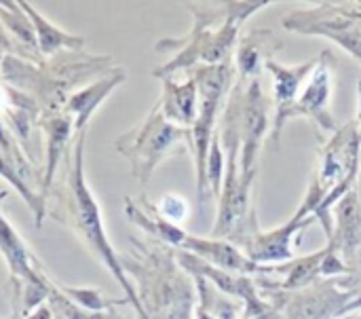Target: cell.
Instances as JSON below:
<instances>
[{
    "mask_svg": "<svg viewBox=\"0 0 361 319\" xmlns=\"http://www.w3.org/2000/svg\"><path fill=\"white\" fill-rule=\"evenodd\" d=\"M271 2H201V4H186L192 11L195 25L188 36L178 40H161L157 42L159 51L165 49H180V53L165 64L163 68L154 70L152 74L159 78H167L184 68H199V66H218L233 59V51L239 38V28L260 8L269 6Z\"/></svg>",
    "mask_w": 361,
    "mask_h": 319,
    "instance_id": "cell-1",
    "label": "cell"
},
{
    "mask_svg": "<svg viewBox=\"0 0 361 319\" xmlns=\"http://www.w3.org/2000/svg\"><path fill=\"white\" fill-rule=\"evenodd\" d=\"M133 243L142 252L140 260L121 263L137 279V299L148 319L195 318V279L178 265L176 250L165 243Z\"/></svg>",
    "mask_w": 361,
    "mask_h": 319,
    "instance_id": "cell-2",
    "label": "cell"
},
{
    "mask_svg": "<svg viewBox=\"0 0 361 319\" xmlns=\"http://www.w3.org/2000/svg\"><path fill=\"white\" fill-rule=\"evenodd\" d=\"M361 169V129L355 121L338 127L319 148V165L300 207L332 235V210L355 186Z\"/></svg>",
    "mask_w": 361,
    "mask_h": 319,
    "instance_id": "cell-3",
    "label": "cell"
},
{
    "mask_svg": "<svg viewBox=\"0 0 361 319\" xmlns=\"http://www.w3.org/2000/svg\"><path fill=\"white\" fill-rule=\"evenodd\" d=\"M82 152H85V131L78 133L76 146H74V159H72V171H70V193H72V220L78 229V233L82 235L85 243L89 246V250L104 263V267L112 273V277L121 284V288L127 294V301L133 305L135 313L140 319H148L140 299H137V290L129 284L123 263L116 256L114 248L108 241L106 229H104V220H102V210L93 197V193L87 186L85 180V169H82Z\"/></svg>",
    "mask_w": 361,
    "mask_h": 319,
    "instance_id": "cell-4",
    "label": "cell"
},
{
    "mask_svg": "<svg viewBox=\"0 0 361 319\" xmlns=\"http://www.w3.org/2000/svg\"><path fill=\"white\" fill-rule=\"evenodd\" d=\"M283 319H345L361 311V271L322 279L296 292H267Z\"/></svg>",
    "mask_w": 361,
    "mask_h": 319,
    "instance_id": "cell-5",
    "label": "cell"
},
{
    "mask_svg": "<svg viewBox=\"0 0 361 319\" xmlns=\"http://www.w3.org/2000/svg\"><path fill=\"white\" fill-rule=\"evenodd\" d=\"M235 64L233 59L226 64L218 66H199L192 68V76L197 78L199 87V110L195 125L190 127L192 136V148L190 152L195 155L197 163V195H199V205L205 203L209 197L207 193V155H209V144L216 133V121L222 108V102L228 97L233 85H235Z\"/></svg>",
    "mask_w": 361,
    "mask_h": 319,
    "instance_id": "cell-6",
    "label": "cell"
},
{
    "mask_svg": "<svg viewBox=\"0 0 361 319\" xmlns=\"http://www.w3.org/2000/svg\"><path fill=\"white\" fill-rule=\"evenodd\" d=\"M182 144H188V148H192L190 129L169 123L159 104L135 129L116 140L118 152L129 159L131 174L140 184H146L150 180L152 171L163 159L180 152L178 148Z\"/></svg>",
    "mask_w": 361,
    "mask_h": 319,
    "instance_id": "cell-7",
    "label": "cell"
},
{
    "mask_svg": "<svg viewBox=\"0 0 361 319\" xmlns=\"http://www.w3.org/2000/svg\"><path fill=\"white\" fill-rule=\"evenodd\" d=\"M224 116H228L241 140V176L256 180L258 174V155L262 140L271 125V100L264 95V89L258 78H239L235 80Z\"/></svg>",
    "mask_w": 361,
    "mask_h": 319,
    "instance_id": "cell-8",
    "label": "cell"
},
{
    "mask_svg": "<svg viewBox=\"0 0 361 319\" xmlns=\"http://www.w3.org/2000/svg\"><path fill=\"white\" fill-rule=\"evenodd\" d=\"M283 25L290 32L330 38L361 61V2H319L309 11H292Z\"/></svg>",
    "mask_w": 361,
    "mask_h": 319,
    "instance_id": "cell-9",
    "label": "cell"
},
{
    "mask_svg": "<svg viewBox=\"0 0 361 319\" xmlns=\"http://www.w3.org/2000/svg\"><path fill=\"white\" fill-rule=\"evenodd\" d=\"M334 78H336V57L332 51H322L317 57V66L311 72L307 87L298 95V100L283 112L275 114L273 123V140L279 142L281 131L290 119H309L313 121L322 131L334 133L338 127L334 123V116L330 112V100H332V89H334Z\"/></svg>",
    "mask_w": 361,
    "mask_h": 319,
    "instance_id": "cell-10",
    "label": "cell"
},
{
    "mask_svg": "<svg viewBox=\"0 0 361 319\" xmlns=\"http://www.w3.org/2000/svg\"><path fill=\"white\" fill-rule=\"evenodd\" d=\"M313 222H315V216H311L302 207H298V212L279 229L262 231L258 227V222H254L239 246L245 250V256L258 267L283 265V263L294 260V246H292L294 235L300 237V231Z\"/></svg>",
    "mask_w": 361,
    "mask_h": 319,
    "instance_id": "cell-11",
    "label": "cell"
},
{
    "mask_svg": "<svg viewBox=\"0 0 361 319\" xmlns=\"http://www.w3.org/2000/svg\"><path fill=\"white\" fill-rule=\"evenodd\" d=\"M0 252L8 263L11 275L13 277H21L27 282V294H25V307H34L36 303H40L44 296H49L51 286L42 284L32 267V256L27 252V248L23 246L21 237L17 235V231L4 220V216L0 214Z\"/></svg>",
    "mask_w": 361,
    "mask_h": 319,
    "instance_id": "cell-12",
    "label": "cell"
},
{
    "mask_svg": "<svg viewBox=\"0 0 361 319\" xmlns=\"http://www.w3.org/2000/svg\"><path fill=\"white\" fill-rule=\"evenodd\" d=\"M184 252H190L192 256L201 258L203 263L228 271V273H237V275H258V265H254L245 252H241L235 243L226 241V239H203V237H192L188 235L184 246Z\"/></svg>",
    "mask_w": 361,
    "mask_h": 319,
    "instance_id": "cell-13",
    "label": "cell"
},
{
    "mask_svg": "<svg viewBox=\"0 0 361 319\" xmlns=\"http://www.w3.org/2000/svg\"><path fill=\"white\" fill-rule=\"evenodd\" d=\"M163 80V97L159 100V108L165 114V119L178 127L190 129L197 119L199 110V87L197 78L190 76L184 83H176L171 76L161 78Z\"/></svg>",
    "mask_w": 361,
    "mask_h": 319,
    "instance_id": "cell-14",
    "label": "cell"
},
{
    "mask_svg": "<svg viewBox=\"0 0 361 319\" xmlns=\"http://www.w3.org/2000/svg\"><path fill=\"white\" fill-rule=\"evenodd\" d=\"M279 49V40L271 30H256L239 38L235 55V70L239 72V78H258L262 66L273 59V53Z\"/></svg>",
    "mask_w": 361,
    "mask_h": 319,
    "instance_id": "cell-15",
    "label": "cell"
},
{
    "mask_svg": "<svg viewBox=\"0 0 361 319\" xmlns=\"http://www.w3.org/2000/svg\"><path fill=\"white\" fill-rule=\"evenodd\" d=\"M317 66V57L298 66H283L275 59H269L264 68L273 74V93H275V114L288 110L300 95V87L309 80L311 72Z\"/></svg>",
    "mask_w": 361,
    "mask_h": 319,
    "instance_id": "cell-16",
    "label": "cell"
},
{
    "mask_svg": "<svg viewBox=\"0 0 361 319\" xmlns=\"http://www.w3.org/2000/svg\"><path fill=\"white\" fill-rule=\"evenodd\" d=\"M125 80V70H114L110 76H106V78H102V80H95L93 85H89L87 89H82V91H78V93H74L72 97H70V102L66 104V112L68 114H72L76 121H74V129L78 131V133H82L85 131V127H87V123H89V119L93 116V112H95V108L121 85Z\"/></svg>",
    "mask_w": 361,
    "mask_h": 319,
    "instance_id": "cell-17",
    "label": "cell"
},
{
    "mask_svg": "<svg viewBox=\"0 0 361 319\" xmlns=\"http://www.w3.org/2000/svg\"><path fill=\"white\" fill-rule=\"evenodd\" d=\"M21 11H25V15L30 17L32 25H34V32H36V42H38V49L44 53V55H53L57 53L59 49L68 47V49H78L85 44V38L80 36H72L63 30H59L57 25H53L51 21H47L32 4L27 2H19Z\"/></svg>",
    "mask_w": 361,
    "mask_h": 319,
    "instance_id": "cell-18",
    "label": "cell"
},
{
    "mask_svg": "<svg viewBox=\"0 0 361 319\" xmlns=\"http://www.w3.org/2000/svg\"><path fill=\"white\" fill-rule=\"evenodd\" d=\"M70 119L68 116H57L51 119L47 129H49V159H47V176H44V186L53 182L57 163L63 155V148L70 140Z\"/></svg>",
    "mask_w": 361,
    "mask_h": 319,
    "instance_id": "cell-19",
    "label": "cell"
},
{
    "mask_svg": "<svg viewBox=\"0 0 361 319\" xmlns=\"http://www.w3.org/2000/svg\"><path fill=\"white\" fill-rule=\"evenodd\" d=\"M19 2H0V17L4 21V25L15 34V40L23 47H32L36 49V32L34 25L30 21V17L25 13L19 11Z\"/></svg>",
    "mask_w": 361,
    "mask_h": 319,
    "instance_id": "cell-20",
    "label": "cell"
},
{
    "mask_svg": "<svg viewBox=\"0 0 361 319\" xmlns=\"http://www.w3.org/2000/svg\"><path fill=\"white\" fill-rule=\"evenodd\" d=\"M59 292L63 296H68L78 309H82L87 313H104V311H112L114 307H121V305L129 303L127 299L125 301L104 299L102 292L95 290V288H59Z\"/></svg>",
    "mask_w": 361,
    "mask_h": 319,
    "instance_id": "cell-21",
    "label": "cell"
},
{
    "mask_svg": "<svg viewBox=\"0 0 361 319\" xmlns=\"http://www.w3.org/2000/svg\"><path fill=\"white\" fill-rule=\"evenodd\" d=\"M222 182H224V150H222L220 133L216 129L212 144H209V155H207V193L220 199Z\"/></svg>",
    "mask_w": 361,
    "mask_h": 319,
    "instance_id": "cell-22",
    "label": "cell"
},
{
    "mask_svg": "<svg viewBox=\"0 0 361 319\" xmlns=\"http://www.w3.org/2000/svg\"><path fill=\"white\" fill-rule=\"evenodd\" d=\"M0 176H2L8 184H13V186L17 188V193H19V195L25 199V203L34 210L36 222L40 224V222H42V216H44V199H42V197H36V195L27 188V184L21 180V176L15 171V165L6 163L4 159H0Z\"/></svg>",
    "mask_w": 361,
    "mask_h": 319,
    "instance_id": "cell-23",
    "label": "cell"
},
{
    "mask_svg": "<svg viewBox=\"0 0 361 319\" xmlns=\"http://www.w3.org/2000/svg\"><path fill=\"white\" fill-rule=\"evenodd\" d=\"M157 212L171 224H178L182 222L186 216H188V205L182 197H176V195H165L161 199V203L157 205Z\"/></svg>",
    "mask_w": 361,
    "mask_h": 319,
    "instance_id": "cell-24",
    "label": "cell"
},
{
    "mask_svg": "<svg viewBox=\"0 0 361 319\" xmlns=\"http://www.w3.org/2000/svg\"><path fill=\"white\" fill-rule=\"evenodd\" d=\"M27 319H53V309H49L47 305H40Z\"/></svg>",
    "mask_w": 361,
    "mask_h": 319,
    "instance_id": "cell-25",
    "label": "cell"
},
{
    "mask_svg": "<svg viewBox=\"0 0 361 319\" xmlns=\"http://www.w3.org/2000/svg\"><path fill=\"white\" fill-rule=\"evenodd\" d=\"M357 97H360V102H357V127L361 129V78H360V83H357Z\"/></svg>",
    "mask_w": 361,
    "mask_h": 319,
    "instance_id": "cell-26",
    "label": "cell"
},
{
    "mask_svg": "<svg viewBox=\"0 0 361 319\" xmlns=\"http://www.w3.org/2000/svg\"><path fill=\"white\" fill-rule=\"evenodd\" d=\"M345 319H361V318H357V315H351V318H345Z\"/></svg>",
    "mask_w": 361,
    "mask_h": 319,
    "instance_id": "cell-27",
    "label": "cell"
}]
</instances>
